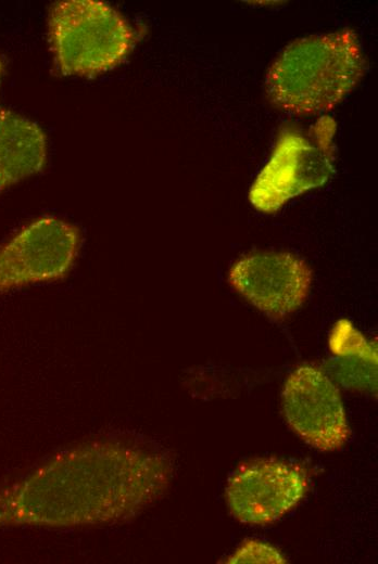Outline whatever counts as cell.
<instances>
[{
	"mask_svg": "<svg viewBox=\"0 0 378 564\" xmlns=\"http://www.w3.org/2000/svg\"><path fill=\"white\" fill-rule=\"evenodd\" d=\"M366 66L352 29L300 38L287 46L268 68L265 94L281 112L323 114L356 87Z\"/></svg>",
	"mask_w": 378,
	"mask_h": 564,
	"instance_id": "1",
	"label": "cell"
},
{
	"mask_svg": "<svg viewBox=\"0 0 378 564\" xmlns=\"http://www.w3.org/2000/svg\"><path fill=\"white\" fill-rule=\"evenodd\" d=\"M48 35L59 70L88 77L118 65L136 40L121 13L96 0L54 3L49 12Z\"/></svg>",
	"mask_w": 378,
	"mask_h": 564,
	"instance_id": "2",
	"label": "cell"
},
{
	"mask_svg": "<svg viewBox=\"0 0 378 564\" xmlns=\"http://www.w3.org/2000/svg\"><path fill=\"white\" fill-rule=\"evenodd\" d=\"M336 120L324 115L307 128L285 126L249 191L251 205L279 210L291 198L322 187L333 171Z\"/></svg>",
	"mask_w": 378,
	"mask_h": 564,
	"instance_id": "3",
	"label": "cell"
},
{
	"mask_svg": "<svg viewBox=\"0 0 378 564\" xmlns=\"http://www.w3.org/2000/svg\"><path fill=\"white\" fill-rule=\"evenodd\" d=\"M80 247V232L56 217H40L0 247V294L64 279Z\"/></svg>",
	"mask_w": 378,
	"mask_h": 564,
	"instance_id": "4",
	"label": "cell"
},
{
	"mask_svg": "<svg viewBox=\"0 0 378 564\" xmlns=\"http://www.w3.org/2000/svg\"><path fill=\"white\" fill-rule=\"evenodd\" d=\"M281 397L289 426L311 446L333 451L349 439L350 427L340 392L317 367L303 364L294 369Z\"/></svg>",
	"mask_w": 378,
	"mask_h": 564,
	"instance_id": "5",
	"label": "cell"
},
{
	"mask_svg": "<svg viewBox=\"0 0 378 564\" xmlns=\"http://www.w3.org/2000/svg\"><path fill=\"white\" fill-rule=\"evenodd\" d=\"M313 273L308 265L288 252L245 255L228 272L231 287L250 304L273 318H284L308 296Z\"/></svg>",
	"mask_w": 378,
	"mask_h": 564,
	"instance_id": "6",
	"label": "cell"
},
{
	"mask_svg": "<svg viewBox=\"0 0 378 564\" xmlns=\"http://www.w3.org/2000/svg\"><path fill=\"white\" fill-rule=\"evenodd\" d=\"M307 490L305 471L299 465L261 460L240 466L226 486L232 516L250 525L270 524L292 510Z\"/></svg>",
	"mask_w": 378,
	"mask_h": 564,
	"instance_id": "7",
	"label": "cell"
},
{
	"mask_svg": "<svg viewBox=\"0 0 378 564\" xmlns=\"http://www.w3.org/2000/svg\"><path fill=\"white\" fill-rule=\"evenodd\" d=\"M47 154L42 129L30 119L0 107V193L40 172Z\"/></svg>",
	"mask_w": 378,
	"mask_h": 564,
	"instance_id": "8",
	"label": "cell"
},
{
	"mask_svg": "<svg viewBox=\"0 0 378 564\" xmlns=\"http://www.w3.org/2000/svg\"><path fill=\"white\" fill-rule=\"evenodd\" d=\"M329 349L333 375L344 386L358 390L376 392V345L346 319L339 320L330 331Z\"/></svg>",
	"mask_w": 378,
	"mask_h": 564,
	"instance_id": "9",
	"label": "cell"
},
{
	"mask_svg": "<svg viewBox=\"0 0 378 564\" xmlns=\"http://www.w3.org/2000/svg\"><path fill=\"white\" fill-rule=\"evenodd\" d=\"M227 563H286V559L274 547L256 541H245Z\"/></svg>",
	"mask_w": 378,
	"mask_h": 564,
	"instance_id": "10",
	"label": "cell"
},
{
	"mask_svg": "<svg viewBox=\"0 0 378 564\" xmlns=\"http://www.w3.org/2000/svg\"><path fill=\"white\" fill-rule=\"evenodd\" d=\"M2 65H3V64H2V61H1V59H0V75H1V70H2Z\"/></svg>",
	"mask_w": 378,
	"mask_h": 564,
	"instance_id": "11",
	"label": "cell"
}]
</instances>
